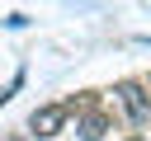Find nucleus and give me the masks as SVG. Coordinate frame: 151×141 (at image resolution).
I'll use <instances>...</instances> for the list:
<instances>
[{"label":"nucleus","mask_w":151,"mask_h":141,"mask_svg":"<svg viewBox=\"0 0 151 141\" xmlns=\"http://www.w3.org/2000/svg\"><path fill=\"white\" fill-rule=\"evenodd\" d=\"M66 113H71V103H42V108H33V118H28V132H33V136H57V132L66 127Z\"/></svg>","instance_id":"1"},{"label":"nucleus","mask_w":151,"mask_h":141,"mask_svg":"<svg viewBox=\"0 0 151 141\" xmlns=\"http://www.w3.org/2000/svg\"><path fill=\"white\" fill-rule=\"evenodd\" d=\"M118 99H123V108H127L132 122H146V118H151V99H146V89H142L137 80H123V85H118Z\"/></svg>","instance_id":"2"},{"label":"nucleus","mask_w":151,"mask_h":141,"mask_svg":"<svg viewBox=\"0 0 151 141\" xmlns=\"http://www.w3.org/2000/svg\"><path fill=\"white\" fill-rule=\"evenodd\" d=\"M104 132H109V118H104V113H90V118L80 122V141H99Z\"/></svg>","instance_id":"3"},{"label":"nucleus","mask_w":151,"mask_h":141,"mask_svg":"<svg viewBox=\"0 0 151 141\" xmlns=\"http://www.w3.org/2000/svg\"><path fill=\"white\" fill-rule=\"evenodd\" d=\"M132 141H142V136H132Z\"/></svg>","instance_id":"4"}]
</instances>
